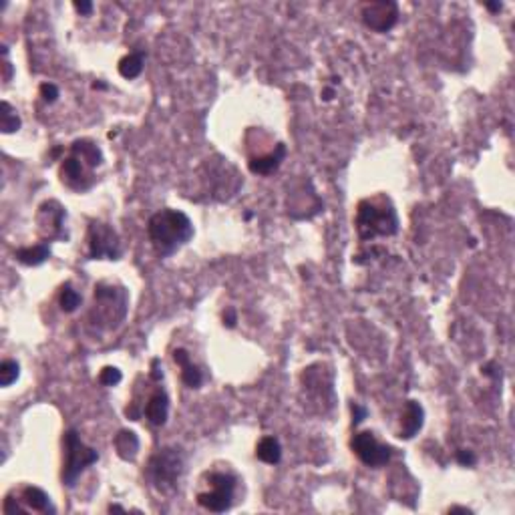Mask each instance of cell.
Wrapping results in <instances>:
<instances>
[{
  "instance_id": "cell-1",
  "label": "cell",
  "mask_w": 515,
  "mask_h": 515,
  "mask_svg": "<svg viewBox=\"0 0 515 515\" xmlns=\"http://www.w3.org/2000/svg\"><path fill=\"white\" fill-rule=\"evenodd\" d=\"M147 236L161 258L175 254L193 238V224L180 209H159L147 221Z\"/></svg>"
},
{
  "instance_id": "cell-2",
  "label": "cell",
  "mask_w": 515,
  "mask_h": 515,
  "mask_svg": "<svg viewBox=\"0 0 515 515\" xmlns=\"http://www.w3.org/2000/svg\"><path fill=\"white\" fill-rule=\"evenodd\" d=\"M357 233L362 242L386 238L399 232V216L386 195L366 197L357 207Z\"/></svg>"
},
{
  "instance_id": "cell-3",
  "label": "cell",
  "mask_w": 515,
  "mask_h": 515,
  "mask_svg": "<svg viewBox=\"0 0 515 515\" xmlns=\"http://www.w3.org/2000/svg\"><path fill=\"white\" fill-rule=\"evenodd\" d=\"M129 312V292L125 286L111 282H99L93 292V308L89 310V322L97 330H115Z\"/></svg>"
},
{
  "instance_id": "cell-4",
  "label": "cell",
  "mask_w": 515,
  "mask_h": 515,
  "mask_svg": "<svg viewBox=\"0 0 515 515\" xmlns=\"http://www.w3.org/2000/svg\"><path fill=\"white\" fill-rule=\"evenodd\" d=\"M185 471V455L180 447H163L149 459L147 475L154 487L161 493L178 490L180 479Z\"/></svg>"
},
{
  "instance_id": "cell-5",
  "label": "cell",
  "mask_w": 515,
  "mask_h": 515,
  "mask_svg": "<svg viewBox=\"0 0 515 515\" xmlns=\"http://www.w3.org/2000/svg\"><path fill=\"white\" fill-rule=\"evenodd\" d=\"M63 485L75 487L79 477L83 475L91 465L99 461V453L87 447L75 429H69L63 435Z\"/></svg>"
},
{
  "instance_id": "cell-6",
  "label": "cell",
  "mask_w": 515,
  "mask_h": 515,
  "mask_svg": "<svg viewBox=\"0 0 515 515\" xmlns=\"http://www.w3.org/2000/svg\"><path fill=\"white\" fill-rule=\"evenodd\" d=\"M206 491L197 493V503L214 514H224L233 505L236 490H238V477L226 471H212L206 475Z\"/></svg>"
},
{
  "instance_id": "cell-7",
  "label": "cell",
  "mask_w": 515,
  "mask_h": 515,
  "mask_svg": "<svg viewBox=\"0 0 515 515\" xmlns=\"http://www.w3.org/2000/svg\"><path fill=\"white\" fill-rule=\"evenodd\" d=\"M302 388L308 395L310 405H316L318 411L326 412L335 405V376L326 371L324 364H312L302 373Z\"/></svg>"
},
{
  "instance_id": "cell-8",
  "label": "cell",
  "mask_w": 515,
  "mask_h": 515,
  "mask_svg": "<svg viewBox=\"0 0 515 515\" xmlns=\"http://www.w3.org/2000/svg\"><path fill=\"white\" fill-rule=\"evenodd\" d=\"M91 260H119L123 254V244L119 233L103 221H91L87 232Z\"/></svg>"
},
{
  "instance_id": "cell-9",
  "label": "cell",
  "mask_w": 515,
  "mask_h": 515,
  "mask_svg": "<svg viewBox=\"0 0 515 515\" xmlns=\"http://www.w3.org/2000/svg\"><path fill=\"white\" fill-rule=\"evenodd\" d=\"M350 447H352L354 455L361 459L362 463L366 467H373V469L385 467L390 461V457H393V447L381 443L373 431L357 433L352 437V441H350Z\"/></svg>"
},
{
  "instance_id": "cell-10",
  "label": "cell",
  "mask_w": 515,
  "mask_h": 515,
  "mask_svg": "<svg viewBox=\"0 0 515 515\" xmlns=\"http://www.w3.org/2000/svg\"><path fill=\"white\" fill-rule=\"evenodd\" d=\"M4 514H16V511H39V514H54V505L51 503V497L47 491H42L40 487H33V485H26L23 490L16 493V499L11 493L6 499H4Z\"/></svg>"
},
{
  "instance_id": "cell-11",
  "label": "cell",
  "mask_w": 515,
  "mask_h": 515,
  "mask_svg": "<svg viewBox=\"0 0 515 515\" xmlns=\"http://www.w3.org/2000/svg\"><path fill=\"white\" fill-rule=\"evenodd\" d=\"M361 18L364 26L374 33H388L399 21V4L390 0L366 2L362 4Z\"/></svg>"
},
{
  "instance_id": "cell-12",
  "label": "cell",
  "mask_w": 515,
  "mask_h": 515,
  "mask_svg": "<svg viewBox=\"0 0 515 515\" xmlns=\"http://www.w3.org/2000/svg\"><path fill=\"white\" fill-rule=\"evenodd\" d=\"M61 180L66 187H71L75 192H87L95 183V173L89 163H85L79 155L71 154L63 159Z\"/></svg>"
},
{
  "instance_id": "cell-13",
  "label": "cell",
  "mask_w": 515,
  "mask_h": 515,
  "mask_svg": "<svg viewBox=\"0 0 515 515\" xmlns=\"http://www.w3.org/2000/svg\"><path fill=\"white\" fill-rule=\"evenodd\" d=\"M66 219V212L59 202H45L40 204L39 214H37V224H39V232L45 238H61L63 236V226Z\"/></svg>"
},
{
  "instance_id": "cell-14",
  "label": "cell",
  "mask_w": 515,
  "mask_h": 515,
  "mask_svg": "<svg viewBox=\"0 0 515 515\" xmlns=\"http://www.w3.org/2000/svg\"><path fill=\"white\" fill-rule=\"evenodd\" d=\"M143 417L154 427H163L169 417V397L163 388H157L149 395V399L143 407Z\"/></svg>"
},
{
  "instance_id": "cell-15",
  "label": "cell",
  "mask_w": 515,
  "mask_h": 515,
  "mask_svg": "<svg viewBox=\"0 0 515 515\" xmlns=\"http://www.w3.org/2000/svg\"><path fill=\"white\" fill-rule=\"evenodd\" d=\"M423 421H425V411L421 407V403L417 400H407L405 403V411H403V419H400V439H412L421 429H423Z\"/></svg>"
},
{
  "instance_id": "cell-16",
  "label": "cell",
  "mask_w": 515,
  "mask_h": 515,
  "mask_svg": "<svg viewBox=\"0 0 515 515\" xmlns=\"http://www.w3.org/2000/svg\"><path fill=\"white\" fill-rule=\"evenodd\" d=\"M173 361L181 366V381L183 385L190 388H199L204 383V373L197 364H193L192 357L185 348H178L173 350Z\"/></svg>"
},
{
  "instance_id": "cell-17",
  "label": "cell",
  "mask_w": 515,
  "mask_h": 515,
  "mask_svg": "<svg viewBox=\"0 0 515 515\" xmlns=\"http://www.w3.org/2000/svg\"><path fill=\"white\" fill-rule=\"evenodd\" d=\"M286 157V145L278 143L268 155H260V157H252L250 159V171L256 175H270L272 171L280 168V163Z\"/></svg>"
},
{
  "instance_id": "cell-18",
  "label": "cell",
  "mask_w": 515,
  "mask_h": 515,
  "mask_svg": "<svg viewBox=\"0 0 515 515\" xmlns=\"http://www.w3.org/2000/svg\"><path fill=\"white\" fill-rule=\"evenodd\" d=\"M14 258L25 266H40L51 258V248L49 244L25 245V248L14 250Z\"/></svg>"
},
{
  "instance_id": "cell-19",
  "label": "cell",
  "mask_w": 515,
  "mask_h": 515,
  "mask_svg": "<svg viewBox=\"0 0 515 515\" xmlns=\"http://www.w3.org/2000/svg\"><path fill=\"white\" fill-rule=\"evenodd\" d=\"M113 443H115L117 455L125 461H133L139 453V437L133 431H127V429L119 431Z\"/></svg>"
},
{
  "instance_id": "cell-20",
  "label": "cell",
  "mask_w": 515,
  "mask_h": 515,
  "mask_svg": "<svg viewBox=\"0 0 515 515\" xmlns=\"http://www.w3.org/2000/svg\"><path fill=\"white\" fill-rule=\"evenodd\" d=\"M71 154L79 155L85 163H89L91 168H99L103 163V154L101 149L91 141V139H77L71 145Z\"/></svg>"
},
{
  "instance_id": "cell-21",
  "label": "cell",
  "mask_w": 515,
  "mask_h": 515,
  "mask_svg": "<svg viewBox=\"0 0 515 515\" xmlns=\"http://www.w3.org/2000/svg\"><path fill=\"white\" fill-rule=\"evenodd\" d=\"M256 457L260 461H264V463L268 465L280 463V459H282V445H280V441L276 437H272V435L260 439V443H258L256 447Z\"/></svg>"
},
{
  "instance_id": "cell-22",
  "label": "cell",
  "mask_w": 515,
  "mask_h": 515,
  "mask_svg": "<svg viewBox=\"0 0 515 515\" xmlns=\"http://www.w3.org/2000/svg\"><path fill=\"white\" fill-rule=\"evenodd\" d=\"M143 63H145V57L143 52H131V54H125L121 61H119V75L123 79H137L141 75L143 71Z\"/></svg>"
},
{
  "instance_id": "cell-23",
  "label": "cell",
  "mask_w": 515,
  "mask_h": 515,
  "mask_svg": "<svg viewBox=\"0 0 515 515\" xmlns=\"http://www.w3.org/2000/svg\"><path fill=\"white\" fill-rule=\"evenodd\" d=\"M81 302H83V296L79 294L71 284H64L63 288H61V294H59L61 310L66 312V314H71V312H75L81 306Z\"/></svg>"
},
{
  "instance_id": "cell-24",
  "label": "cell",
  "mask_w": 515,
  "mask_h": 515,
  "mask_svg": "<svg viewBox=\"0 0 515 515\" xmlns=\"http://www.w3.org/2000/svg\"><path fill=\"white\" fill-rule=\"evenodd\" d=\"M0 125H2V133H14V131L21 129V117L16 115V111L6 101L2 103V121H0Z\"/></svg>"
},
{
  "instance_id": "cell-25",
  "label": "cell",
  "mask_w": 515,
  "mask_h": 515,
  "mask_svg": "<svg viewBox=\"0 0 515 515\" xmlns=\"http://www.w3.org/2000/svg\"><path fill=\"white\" fill-rule=\"evenodd\" d=\"M21 374V364L16 361H4L0 364V385L2 386H11L13 383H16Z\"/></svg>"
},
{
  "instance_id": "cell-26",
  "label": "cell",
  "mask_w": 515,
  "mask_h": 515,
  "mask_svg": "<svg viewBox=\"0 0 515 515\" xmlns=\"http://www.w3.org/2000/svg\"><path fill=\"white\" fill-rule=\"evenodd\" d=\"M121 378H123V374L115 366H105L99 374V383L103 386H117L121 383Z\"/></svg>"
},
{
  "instance_id": "cell-27",
  "label": "cell",
  "mask_w": 515,
  "mask_h": 515,
  "mask_svg": "<svg viewBox=\"0 0 515 515\" xmlns=\"http://www.w3.org/2000/svg\"><path fill=\"white\" fill-rule=\"evenodd\" d=\"M40 97H42L47 103H54L57 97H59V87L52 85V83H42V85H40Z\"/></svg>"
},
{
  "instance_id": "cell-28",
  "label": "cell",
  "mask_w": 515,
  "mask_h": 515,
  "mask_svg": "<svg viewBox=\"0 0 515 515\" xmlns=\"http://www.w3.org/2000/svg\"><path fill=\"white\" fill-rule=\"evenodd\" d=\"M457 461L465 467H473L477 463V457L473 455V451H467V449H461L457 451Z\"/></svg>"
},
{
  "instance_id": "cell-29",
  "label": "cell",
  "mask_w": 515,
  "mask_h": 515,
  "mask_svg": "<svg viewBox=\"0 0 515 515\" xmlns=\"http://www.w3.org/2000/svg\"><path fill=\"white\" fill-rule=\"evenodd\" d=\"M350 411H352V423H354V425L362 423V421H364V417L369 415V411H366L362 405H359V403H354V405L350 407Z\"/></svg>"
},
{
  "instance_id": "cell-30",
  "label": "cell",
  "mask_w": 515,
  "mask_h": 515,
  "mask_svg": "<svg viewBox=\"0 0 515 515\" xmlns=\"http://www.w3.org/2000/svg\"><path fill=\"white\" fill-rule=\"evenodd\" d=\"M151 378H154L155 383H159L163 378V366H161L159 359H154V362H151Z\"/></svg>"
},
{
  "instance_id": "cell-31",
  "label": "cell",
  "mask_w": 515,
  "mask_h": 515,
  "mask_svg": "<svg viewBox=\"0 0 515 515\" xmlns=\"http://www.w3.org/2000/svg\"><path fill=\"white\" fill-rule=\"evenodd\" d=\"M75 8H77L81 14L89 16V14L93 13V2H87V0H83V2H75Z\"/></svg>"
},
{
  "instance_id": "cell-32",
  "label": "cell",
  "mask_w": 515,
  "mask_h": 515,
  "mask_svg": "<svg viewBox=\"0 0 515 515\" xmlns=\"http://www.w3.org/2000/svg\"><path fill=\"white\" fill-rule=\"evenodd\" d=\"M224 324H226L228 328H233V326H236V312H233V310L224 312Z\"/></svg>"
},
{
  "instance_id": "cell-33",
  "label": "cell",
  "mask_w": 515,
  "mask_h": 515,
  "mask_svg": "<svg viewBox=\"0 0 515 515\" xmlns=\"http://www.w3.org/2000/svg\"><path fill=\"white\" fill-rule=\"evenodd\" d=\"M485 6L490 8L491 13H499V11H502L503 4H502V2H490V4H485Z\"/></svg>"
},
{
  "instance_id": "cell-34",
  "label": "cell",
  "mask_w": 515,
  "mask_h": 515,
  "mask_svg": "<svg viewBox=\"0 0 515 515\" xmlns=\"http://www.w3.org/2000/svg\"><path fill=\"white\" fill-rule=\"evenodd\" d=\"M11 73H13V66L8 61H4V81H11Z\"/></svg>"
},
{
  "instance_id": "cell-35",
  "label": "cell",
  "mask_w": 515,
  "mask_h": 515,
  "mask_svg": "<svg viewBox=\"0 0 515 515\" xmlns=\"http://www.w3.org/2000/svg\"><path fill=\"white\" fill-rule=\"evenodd\" d=\"M453 511H463V514H471V509H467V507H451L449 514H453Z\"/></svg>"
},
{
  "instance_id": "cell-36",
  "label": "cell",
  "mask_w": 515,
  "mask_h": 515,
  "mask_svg": "<svg viewBox=\"0 0 515 515\" xmlns=\"http://www.w3.org/2000/svg\"><path fill=\"white\" fill-rule=\"evenodd\" d=\"M322 95H324V99H326V101H330V99H332V95H335V91L326 89L324 93H322Z\"/></svg>"
}]
</instances>
